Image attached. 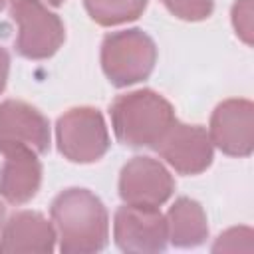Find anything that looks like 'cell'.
I'll list each match as a JSON object with an SVG mask.
<instances>
[{
    "instance_id": "cell-17",
    "label": "cell",
    "mask_w": 254,
    "mask_h": 254,
    "mask_svg": "<svg viewBox=\"0 0 254 254\" xmlns=\"http://www.w3.org/2000/svg\"><path fill=\"white\" fill-rule=\"evenodd\" d=\"M232 26L236 36L250 46L252 44V0H236L232 6Z\"/></svg>"
},
{
    "instance_id": "cell-3",
    "label": "cell",
    "mask_w": 254,
    "mask_h": 254,
    "mask_svg": "<svg viewBox=\"0 0 254 254\" xmlns=\"http://www.w3.org/2000/svg\"><path fill=\"white\" fill-rule=\"evenodd\" d=\"M157 64V46L139 28L111 32L101 44V67L115 87L147 79Z\"/></svg>"
},
{
    "instance_id": "cell-14",
    "label": "cell",
    "mask_w": 254,
    "mask_h": 254,
    "mask_svg": "<svg viewBox=\"0 0 254 254\" xmlns=\"http://www.w3.org/2000/svg\"><path fill=\"white\" fill-rule=\"evenodd\" d=\"M149 0H83V6L99 26H117L137 20Z\"/></svg>"
},
{
    "instance_id": "cell-12",
    "label": "cell",
    "mask_w": 254,
    "mask_h": 254,
    "mask_svg": "<svg viewBox=\"0 0 254 254\" xmlns=\"http://www.w3.org/2000/svg\"><path fill=\"white\" fill-rule=\"evenodd\" d=\"M54 224L36 210H18L4 224L0 232V252H40L56 250Z\"/></svg>"
},
{
    "instance_id": "cell-13",
    "label": "cell",
    "mask_w": 254,
    "mask_h": 254,
    "mask_svg": "<svg viewBox=\"0 0 254 254\" xmlns=\"http://www.w3.org/2000/svg\"><path fill=\"white\" fill-rule=\"evenodd\" d=\"M165 218L169 242L177 248H194L208 238L206 212L194 198H177Z\"/></svg>"
},
{
    "instance_id": "cell-9",
    "label": "cell",
    "mask_w": 254,
    "mask_h": 254,
    "mask_svg": "<svg viewBox=\"0 0 254 254\" xmlns=\"http://www.w3.org/2000/svg\"><path fill=\"white\" fill-rule=\"evenodd\" d=\"M212 147L230 157H248L254 147V105L234 97L216 105L208 125Z\"/></svg>"
},
{
    "instance_id": "cell-2",
    "label": "cell",
    "mask_w": 254,
    "mask_h": 254,
    "mask_svg": "<svg viewBox=\"0 0 254 254\" xmlns=\"http://www.w3.org/2000/svg\"><path fill=\"white\" fill-rule=\"evenodd\" d=\"M109 115L117 141L133 149H155L177 121L173 105L153 89H135L115 97Z\"/></svg>"
},
{
    "instance_id": "cell-15",
    "label": "cell",
    "mask_w": 254,
    "mask_h": 254,
    "mask_svg": "<svg viewBox=\"0 0 254 254\" xmlns=\"http://www.w3.org/2000/svg\"><path fill=\"white\" fill-rule=\"evenodd\" d=\"M167 10L187 22L206 20L214 10V0H161Z\"/></svg>"
},
{
    "instance_id": "cell-18",
    "label": "cell",
    "mask_w": 254,
    "mask_h": 254,
    "mask_svg": "<svg viewBox=\"0 0 254 254\" xmlns=\"http://www.w3.org/2000/svg\"><path fill=\"white\" fill-rule=\"evenodd\" d=\"M8 73H10V54L6 52V48L0 46V93L8 83Z\"/></svg>"
},
{
    "instance_id": "cell-6",
    "label": "cell",
    "mask_w": 254,
    "mask_h": 254,
    "mask_svg": "<svg viewBox=\"0 0 254 254\" xmlns=\"http://www.w3.org/2000/svg\"><path fill=\"white\" fill-rule=\"evenodd\" d=\"M113 238L123 252H163L169 246L167 218L159 208L123 204L113 216Z\"/></svg>"
},
{
    "instance_id": "cell-1",
    "label": "cell",
    "mask_w": 254,
    "mask_h": 254,
    "mask_svg": "<svg viewBox=\"0 0 254 254\" xmlns=\"http://www.w3.org/2000/svg\"><path fill=\"white\" fill-rule=\"evenodd\" d=\"M50 216L64 254H93L107 246V208L91 190L79 187L62 190L52 200Z\"/></svg>"
},
{
    "instance_id": "cell-4",
    "label": "cell",
    "mask_w": 254,
    "mask_h": 254,
    "mask_svg": "<svg viewBox=\"0 0 254 254\" xmlns=\"http://www.w3.org/2000/svg\"><path fill=\"white\" fill-rule=\"evenodd\" d=\"M56 141L60 153L71 163H95L111 145L101 111L87 105L71 107L58 119Z\"/></svg>"
},
{
    "instance_id": "cell-19",
    "label": "cell",
    "mask_w": 254,
    "mask_h": 254,
    "mask_svg": "<svg viewBox=\"0 0 254 254\" xmlns=\"http://www.w3.org/2000/svg\"><path fill=\"white\" fill-rule=\"evenodd\" d=\"M42 2H46L48 6H62L65 0H42Z\"/></svg>"
},
{
    "instance_id": "cell-16",
    "label": "cell",
    "mask_w": 254,
    "mask_h": 254,
    "mask_svg": "<svg viewBox=\"0 0 254 254\" xmlns=\"http://www.w3.org/2000/svg\"><path fill=\"white\" fill-rule=\"evenodd\" d=\"M238 252V250H252V230L248 226H236V228H228L226 232H222L216 242L212 244V252Z\"/></svg>"
},
{
    "instance_id": "cell-7",
    "label": "cell",
    "mask_w": 254,
    "mask_h": 254,
    "mask_svg": "<svg viewBox=\"0 0 254 254\" xmlns=\"http://www.w3.org/2000/svg\"><path fill=\"white\" fill-rule=\"evenodd\" d=\"M175 192V181L163 163L151 157H133L119 175V196L125 204L159 208Z\"/></svg>"
},
{
    "instance_id": "cell-5",
    "label": "cell",
    "mask_w": 254,
    "mask_h": 254,
    "mask_svg": "<svg viewBox=\"0 0 254 254\" xmlns=\"http://www.w3.org/2000/svg\"><path fill=\"white\" fill-rule=\"evenodd\" d=\"M12 20L18 24L16 50L28 60L52 58L65 40V28L42 0H12Z\"/></svg>"
},
{
    "instance_id": "cell-8",
    "label": "cell",
    "mask_w": 254,
    "mask_h": 254,
    "mask_svg": "<svg viewBox=\"0 0 254 254\" xmlns=\"http://www.w3.org/2000/svg\"><path fill=\"white\" fill-rule=\"evenodd\" d=\"M52 135L48 117L26 101L0 103V151L24 147L38 155L50 151Z\"/></svg>"
},
{
    "instance_id": "cell-10",
    "label": "cell",
    "mask_w": 254,
    "mask_h": 254,
    "mask_svg": "<svg viewBox=\"0 0 254 254\" xmlns=\"http://www.w3.org/2000/svg\"><path fill=\"white\" fill-rule=\"evenodd\" d=\"M155 151L181 175H198L212 163V141L200 125L175 121L155 145Z\"/></svg>"
},
{
    "instance_id": "cell-21",
    "label": "cell",
    "mask_w": 254,
    "mask_h": 254,
    "mask_svg": "<svg viewBox=\"0 0 254 254\" xmlns=\"http://www.w3.org/2000/svg\"><path fill=\"white\" fill-rule=\"evenodd\" d=\"M4 2H6V0H0V10L4 8Z\"/></svg>"
},
{
    "instance_id": "cell-20",
    "label": "cell",
    "mask_w": 254,
    "mask_h": 254,
    "mask_svg": "<svg viewBox=\"0 0 254 254\" xmlns=\"http://www.w3.org/2000/svg\"><path fill=\"white\" fill-rule=\"evenodd\" d=\"M2 224H4V204L0 200V230H2Z\"/></svg>"
},
{
    "instance_id": "cell-11",
    "label": "cell",
    "mask_w": 254,
    "mask_h": 254,
    "mask_svg": "<svg viewBox=\"0 0 254 254\" xmlns=\"http://www.w3.org/2000/svg\"><path fill=\"white\" fill-rule=\"evenodd\" d=\"M0 196L10 204L32 200L42 185V163L38 153L14 147L0 151Z\"/></svg>"
}]
</instances>
